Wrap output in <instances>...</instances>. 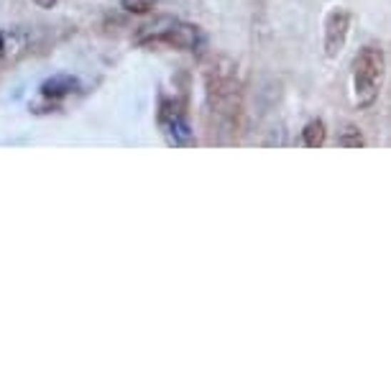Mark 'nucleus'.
Instances as JSON below:
<instances>
[{"label":"nucleus","mask_w":391,"mask_h":391,"mask_svg":"<svg viewBox=\"0 0 391 391\" xmlns=\"http://www.w3.org/2000/svg\"><path fill=\"white\" fill-rule=\"evenodd\" d=\"M143 44H166L171 49H179V51H195L197 46L205 44V36L202 31L192 24H179V21H169L166 29H153V26H146L143 36H141Z\"/></svg>","instance_id":"3"},{"label":"nucleus","mask_w":391,"mask_h":391,"mask_svg":"<svg viewBox=\"0 0 391 391\" xmlns=\"http://www.w3.org/2000/svg\"><path fill=\"white\" fill-rule=\"evenodd\" d=\"M337 146L340 148H363L366 146V138H363L361 128L358 126H345V128L337 133Z\"/></svg>","instance_id":"8"},{"label":"nucleus","mask_w":391,"mask_h":391,"mask_svg":"<svg viewBox=\"0 0 391 391\" xmlns=\"http://www.w3.org/2000/svg\"><path fill=\"white\" fill-rule=\"evenodd\" d=\"M77 87H80V82L74 80V77H69V74H56V77H51V80H46L41 85V95L49 100H61L67 98V95H72V92H77Z\"/></svg>","instance_id":"6"},{"label":"nucleus","mask_w":391,"mask_h":391,"mask_svg":"<svg viewBox=\"0 0 391 391\" xmlns=\"http://www.w3.org/2000/svg\"><path fill=\"white\" fill-rule=\"evenodd\" d=\"M123 11L133 13V16H143V13L153 11V6H156V0H121Z\"/></svg>","instance_id":"9"},{"label":"nucleus","mask_w":391,"mask_h":391,"mask_svg":"<svg viewBox=\"0 0 391 391\" xmlns=\"http://www.w3.org/2000/svg\"><path fill=\"white\" fill-rule=\"evenodd\" d=\"M208 103L213 113L223 118H235L240 108V82L235 64L218 59L208 72Z\"/></svg>","instance_id":"2"},{"label":"nucleus","mask_w":391,"mask_h":391,"mask_svg":"<svg viewBox=\"0 0 391 391\" xmlns=\"http://www.w3.org/2000/svg\"><path fill=\"white\" fill-rule=\"evenodd\" d=\"M325 141H327V128H325V123L320 121V118H312L305 128H302V143H305L307 148H323Z\"/></svg>","instance_id":"7"},{"label":"nucleus","mask_w":391,"mask_h":391,"mask_svg":"<svg viewBox=\"0 0 391 391\" xmlns=\"http://www.w3.org/2000/svg\"><path fill=\"white\" fill-rule=\"evenodd\" d=\"M159 128L161 133L166 136V143L169 146H177V148H187V146H195L197 138L192 133V126L184 116L182 105L177 100H169V98H161L159 103Z\"/></svg>","instance_id":"4"},{"label":"nucleus","mask_w":391,"mask_h":391,"mask_svg":"<svg viewBox=\"0 0 391 391\" xmlns=\"http://www.w3.org/2000/svg\"><path fill=\"white\" fill-rule=\"evenodd\" d=\"M34 3H36L39 8H54L59 0H34Z\"/></svg>","instance_id":"10"},{"label":"nucleus","mask_w":391,"mask_h":391,"mask_svg":"<svg viewBox=\"0 0 391 391\" xmlns=\"http://www.w3.org/2000/svg\"><path fill=\"white\" fill-rule=\"evenodd\" d=\"M350 24H353V16H350L348 8L335 6L327 11V16H325V36H323V49L327 59H337L342 54L350 36Z\"/></svg>","instance_id":"5"},{"label":"nucleus","mask_w":391,"mask_h":391,"mask_svg":"<svg viewBox=\"0 0 391 391\" xmlns=\"http://www.w3.org/2000/svg\"><path fill=\"white\" fill-rule=\"evenodd\" d=\"M3 49H6V41H3V34H0V54H3Z\"/></svg>","instance_id":"11"},{"label":"nucleus","mask_w":391,"mask_h":391,"mask_svg":"<svg viewBox=\"0 0 391 391\" xmlns=\"http://www.w3.org/2000/svg\"><path fill=\"white\" fill-rule=\"evenodd\" d=\"M386 82V51L376 44H366L353 59V100L361 111L376 105Z\"/></svg>","instance_id":"1"}]
</instances>
